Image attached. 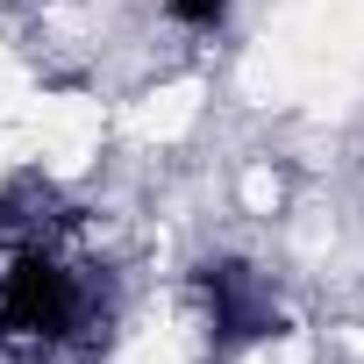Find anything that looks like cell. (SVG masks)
Here are the masks:
<instances>
[{
    "label": "cell",
    "instance_id": "6da1fadb",
    "mask_svg": "<svg viewBox=\"0 0 364 364\" xmlns=\"http://www.w3.org/2000/svg\"><path fill=\"white\" fill-rule=\"evenodd\" d=\"M79 314H86V293H79V279L58 257L22 250L8 272H0V343H8L15 357L43 364L58 343H72Z\"/></svg>",
    "mask_w": 364,
    "mask_h": 364
},
{
    "label": "cell",
    "instance_id": "7a4b0ae2",
    "mask_svg": "<svg viewBox=\"0 0 364 364\" xmlns=\"http://www.w3.org/2000/svg\"><path fill=\"white\" fill-rule=\"evenodd\" d=\"M200 293H208V314H215V336H222V350L279 336V307H272V293H264V279H257L250 264H236V257H222V264H200Z\"/></svg>",
    "mask_w": 364,
    "mask_h": 364
},
{
    "label": "cell",
    "instance_id": "3957f363",
    "mask_svg": "<svg viewBox=\"0 0 364 364\" xmlns=\"http://www.w3.org/2000/svg\"><path fill=\"white\" fill-rule=\"evenodd\" d=\"M229 8H236V0H164V15H171L178 29H193V36H215V29L229 22Z\"/></svg>",
    "mask_w": 364,
    "mask_h": 364
}]
</instances>
